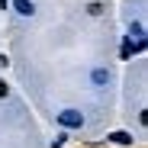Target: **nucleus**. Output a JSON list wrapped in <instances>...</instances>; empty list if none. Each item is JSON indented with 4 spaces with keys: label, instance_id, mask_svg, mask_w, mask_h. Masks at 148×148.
Returning <instances> with one entry per match:
<instances>
[{
    "label": "nucleus",
    "instance_id": "1",
    "mask_svg": "<svg viewBox=\"0 0 148 148\" xmlns=\"http://www.w3.org/2000/svg\"><path fill=\"white\" fill-rule=\"evenodd\" d=\"M58 119H61V126H68V129H77L81 122H84V116H81V113H74V110H64Z\"/></svg>",
    "mask_w": 148,
    "mask_h": 148
},
{
    "label": "nucleus",
    "instance_id": "2",
    "mask_svg": "<svg viewBox=\"0 0 148 148\" xmlns=\"http://www.w3.org/2000/svg\"><path fill=\"white\" fill-rule=\"evenodd\" d=\"M13 7H16V13H23V16H32V0H13Z\"/></svg>",
    "mask_w": 148,
    "mask_h": 148
},
{
    "label": "nucleus",
    "instance_id": "5",
    "mask_svg": "<svg viewBox=\"0 0 148 148\" xmlns=\"http://www.w3.org/2000/svg\"><path fill=\"white\" fill-rule=\"evenodd\" d=\"M87 13H93V16H100V13H103V7H100V3H90V7H87Z\"/></svg>",
    "mask_w": 148,
    "mask_h": 148
},
{
    "label": "nucleus",
    "instance_id": "4",
    "mask_svg": "<svg viewBox=\"0 0 148 148\" xmlns=\"http://www.w3.org/2000/svg\"><path fill=\"white\" fill-rule=\"evenodd\" d=\"M106 81H110L106 71H93V84H106Z\"/></svg>",
    "mask_w": 148,
    "mask_h": 148
},
{
    "label": "nucleus",
    "instance_id": "6",
    "mask_svg": "<svg viewBox=\"0 0 148 148\" xmlns=\"http://www.w3.org/2000/svg\"><path fill=\"white\" fill-rule=\"evenodd\" d=\"M7 93H10V87H7L3 81H0V97H7Z\"/></svg>",
    "mask_w": 148,
    "mask_h": 148
},
{
    "label": "nucleus",
    "instance_id": "3",
    "mask_svg": "<svg viewBox=\"0 0 148 148\" xmlns=\"http://www.w3.org/2000/svg\"><path fill=\"white\" fill-rule=\"evenodd\" d=\"M110 138H113V142H119V145H132V135H129V132H113Z\"/></svg>",
    "mask_w": 148,
    "mask_h": 148
}]
</instances>
